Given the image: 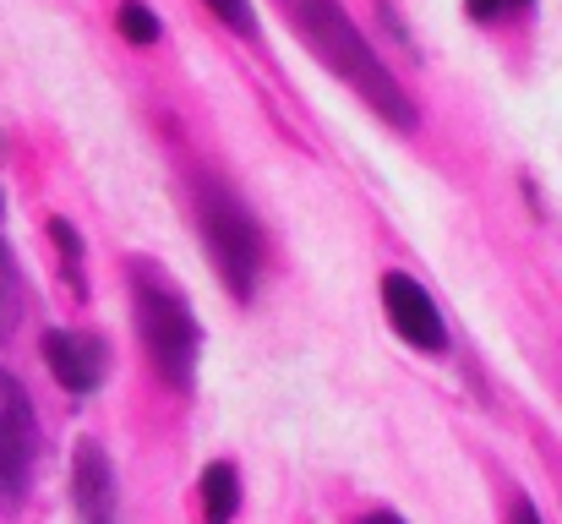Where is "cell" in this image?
I'll return each instance as SVG.
<instances>
[{
    "mask_svg": "<svg viewBox=\"0 0 562 524\" xmlns=\"http://www.w3.org/2000/svg\"><path fill=\"white\" fill-rule=\"evenodd\" d=\"M71 498H77L82 524H115V470H110V459H104L99 443H82V448H77Z\"/></svg>",
    "mask_w": 562,
    "mask_h": 524,
    "instance_id": "obj_7",
    "label": "cell"
},
{
    "mask_svg": "<svg viewBox=\"0 0 562 524\" xmlns=\"http://www.w3.org/2000/svg\"><path fill=\"white\" fill-rule=\"evenodd\" d=\"M361 524H404V520H393V514H367Z\"/></svg>",
    "mask_w": 562,
    "mask_h": 524,
    "instance_id": "obj_15",
    "label": "cell"
},
{
    "mask_svg": "<svg viewBox=\"0 0 562 524\" xmlns=\"http://www.w3.org/2000/svg\"><path fill=\"white\" fill-rule=\"evenodd\" d=\"M49 235H55V246H60V268H66L71 290L82 296L88 285H82V241H77V230H71L66 219H49Z\"/></svg>",
    "mask_w": 562,
    "mask_h": 524,
    "instance_id": "obj_11",
    "label": "cell"
},
{
    "mask_svg": "<svg viewBox=\"0 0 562 524\" xmlns=\"http://www.w3.org/2000/svg\"><path fill=\"white\" fill-rule=\"evenodd\" d=\"M115 22H121V33H126L132 44H159V16H154L143 0H121Z\"/></svg>",
    "mask_w": 562,
    "mask_h": 524,
    "instance_id": "obj_10",
    "label": "cell"
},
{
    "mask_svg": "<svg viewBox=\"0 0 562 524\" xmlns=\"http://www.w3.org/2000/svg\"><path fill=\"white\" fill-rule=\"evenodd\" d=\"M382 306H387V323L398 328V339L426 355H442L448 349V328H442V312L437 301L409 279V274H387L382 279Z\"/></svg>",
    "mask_w": 562,
    "mask_h": 524,
    "instance_id": "obj_5",
    "label": "cell"
},
{
    "mask_svg": "<svg viewBox=\"0 0 562 524\" xmlns=\"http://www.w3.org/2000/svg\"><path fill=\"white\" fill-rule=\"evenodd\" d=\"M44 360H49V371H55V382L66 393H93L104 382V349H99V339H88V334L49 328L44 334Z\"/></svg>",
    "mask_w": 562,
    "mask_h": 524,
    "instance_id": "obj_6",
    "label": "cell"
},
{
    "mask_svg": "<svg viewBox=\"0 0 562 524\" xmlns=\"http://www.w3.org/2000/svg\"><path fill=\"white\" fill-rule=\"evenodd\" d=\"M33 454H38V421L11 371H0V509H16L33 481Z\"/></svg>",
    "mask_w": 562,
    "mask_h": 524,
    "instance_id": "obj_4",
    "label": "cell"
},
{
    "mask_svg": "<svg viewBox=\"0 0 562 524\" xmlns=\"http://www.w3.org/2000/svg\"><path fill=\"white\" fill-rule=\"evenodd\" d=\"M196 230L218 263V279L229 285L235 301H251L257 290V268H262V241H257V224L251 213L235 202L229 186H218L213 175L196 180Z\"/></svg>",
    "mask_w": 562,
    "mask_h": 524,
    "instance_id": "obj_3",
    "label": "cell"
},
{
    "mask_svg": "<svg viewBox=\"0 0 562 524\" xmlns=\"http://www.w3.org/2000/svg\"><path fill=\"white\" fill-rule=\"evenodd\" d=\"M284 5L295 11L306 44L317 49V60H323L328 71H339V77L372 104L376 115H387L393 126H415V104H409V93H404L398 77L376 60V49L367 44V33L350 22L345 5H334V0H284Z\"/></svg>",
    "mask_w": 562,
    "mask_h": 524,
    "instance_id": "obj_1",
    "label": "cell"
},
{
    "mask_svg": "<svg viewBox=\"0 0 562 524\" xmlns=\"http://www.w3.org/2000/svg\"><path fill=\"white\" fill-rule=\"evenodd\" d=\"M132 301H137V334L154 360V371L176 388H191V366H196V323L181 290L154 274V268H132Z\"/></svg>",
    "mask_w": 562,
    "mask_h": 524,
    "instance_id": "obj_2",
    "label": "cell"
},
{
    "mask_svg": "<svg viewBox=\"0 0 562 524\" xmlns=\"http://www.w3.org/2000/svg\"><path fill=\"white\" fill-rule=\"evenodd\" d=\"M514 524H541V514H536V503H530V498H519V503H514Z\"/></svg>",
    "mask_w": 562,
    "mask_h": 524,
    "instance_id": "obj_14",
    "label": "cell"
},
{
    "mask_svg": "<svg viewBox=\"0 0 562 524\" xmlns=\"http://www.w3.org/2000/svg\"><path fill=\"white\" fill-rule=\"evenodd\" d=\"M519 11H530V0H470V16H481V22H497V16H519Z\"/></svg>",
    "mask_w": 562,
    "mask_h": 524,
    "instance_id": "obj_12",
    "label": "cell"
},
{
    "mask_svg": "<svg viewBox=\"0 0 562 524\" xmlns=\"http://www.w3.org/2000/svg\"><path fill=\"white\" fill-rule=\"evenodd\" d=\"M207 5H213L235 33H251V27H257V16H251V5H246V0H207Z\"/></svg>",
    "mask_w": 562,
    "mask_h": 524,
    "instance_id": "obj_13",
    "label": "cell"
},
{
    "mask_svg": "<svg viewBox=\"0 0 562 524\" xmlns=\"http://www.w3.org/2000/svg\"><path fill=\"white\" fill-rule=\"evenodd\" d=\"M16 317H22V285H16V268H11V252L0 246V345L11 339V328H16Z\"/></svg>",
    "mask_w": 562,
    "mask_h": 524,
    "instance_id": "obj_9",
    "label": "cell"
},
{
    "mask_svg": "<svg viewBox=\"0 0 562 524\" xmlns=\"http://www.w3.org/2000/svg\"><path fill=\"white\" fill-rule=\"evenodd\" d=\"M196 492H202V520H207V524H229V520H235V503H240V481H235V465L213 459V465L202 470Z\"/></svg>",
    "mask_w": 562,
    "mask_h": 524,
    "instance_id": "obj_8",
    "label": "cell"
}]
</instances>
